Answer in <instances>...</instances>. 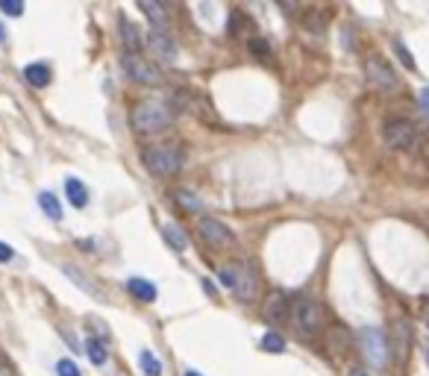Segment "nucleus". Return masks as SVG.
Instances as JSON below:
<instances>
[{
    "label": "nucleus",
    "mask_w": 429,
    "mask_h": 376,
    "mask_svg": "<svg viewBox=\"0 0 429 376\" xmlns=\"http://www.w3.org/2000/svg\"><path fill=\"white\" fill-rule=\"evenodd\" d=\"M130 121L139 135H156L173 124V109H171V103L159 101V97H147V101L135 103Z\"/></svg>",
    "instance_id": "1"
},
{
    "label": "nucleus",
    "mask_w": 429,
    "mask_h": 376,
    "mask_svg": "<svg viewBox=\"0 0 429 376\" xmlns=\"http://www.w3.org/2000/svg\"><path fill=\"white\" fill-rule=\"evenodd\" d=\"M183 159H185L183 147L173 142H159L144 150V168L153 176H173L183 168Z\"/></svg>",
    "instance_id": "2"
},
{
    "label": "nucleus",
    "mask_w": 429,
    "mask_h": 376,
    "mask_svg": "<svg viewBox=\"0 0 429 376\" xmlns=\"http://www.w3.org/2000/svg\"><path fill=\"white\" fill-rule=\"evenodd\" d=\"M291 321H294L297 332L303 338H315L324 329V306L311 297H300V300L291 306Z\"/></svg>",
    "instance_id": "3"
},
{
    "label": "nucleus",
    "mask_w": 429,
    "mask_h": 376,
    "mask_svg": "<svg viewBox=\"0 0 429 376\" xmlns=\"http://www.w3.org/2000/svg\"><path fill=\"white\" fill-rule=\"evenodd\" d=\"M365 76H367V83L374 86L377 91H385V94H391L400 89V76L397 71L391 68V62H388L385 56L379 53H370L365 59Z\"/></svg>",
    "instance_id": "4"
},
{
    "label": "nucleus",
    "mask_w": 429,
    "mask_h": 376,
    "mask_svg": "<svg viewBox=\"0 0 429 376\" xmlns=\"http://www.w3.org/2000/svg\"><path fill=\"white\" fill-rule=\"evenodd\" d=\"M359 344H362V353H365V359L374 365L377 370H382L388 362H391V344H388V338H385V332L382 329H377V326H367V329H362L359 332Z\"/></svg>",
    "instance_id": "5"
},
{
    "label": "nucleus",
    "mask_w": 429,
    "mask_h": 376,
    "mask_svg": "<svg viewBox=\"0 0 429 376\" xmlns=\"http://www.w3.org/2000/svg\"><path fill=\"white\" fill-rule=\"evenodd\" d=\"M218 280L224 283V288H229L239 300H253L256 294V280L244 265H221L218 268Z\"/></svg>",
    "instance_id": "6"
},
{
    "label": "nucleus",
    "mask_w": 429,
    "mask_h": 376,
    "mask_svg": "<svg viewBox=\"0 0 429 376\" xmlns=\"http://www.w3.org/2000/svg\"><path fill=\"white\" fill-rule=\"evenodd\" d=\"M418 127L412 121H403V118H397V121H388L382 127V142L391 147V150H415L418 147Z\"/></svg>",
    "instance_id": "7"
},
{
    "label": "nucleus",
    "mask_w": 429,
    "mask_h": 376,
    "mask_svg": "<svg viewBox=\"0 0 429 376\" xmlns=\"http://www.w3.org/2000/svg\"><path fill=\"white\" fill-rule=\"evenodd\" d=\"M121 65H124V74L139 86H159L162 83V74L156 71V65H150L142 53H124Z\"/></svg>",
    "instance_id": "8"
},
{
    "label": "nucleus",
    "mask_w": 429,
    "mask_h": 376,
    "mask_svg": "<svg viewBox=\"0 0 429 376\" xmlns=\"http://www.w3.org/2000/svg\"><path fill=\"white\" fill-rule=\"evenodd\" d=\"M200 239L212 247V250H229L232 244H236V235H232V229L227 224H221L218 217H200Z\"/></svg>",
    "instance_id": "9"
},
{
    "label": "nucleus",
    "mask_w": 429,
    "mask_h": 376,
    "mask_svg": "<svg viewBox=\"0 0 429 376\" xmlns=\"http://www.w3.org/2000/svg\"><path fill=\"white\" fill-rule=\"evenodd\" d=\"M147 47L153 56H159L162 62H177V42L165 33V30H150L147 33Z\"/></svg>",
    "instance_id": "10"
},
{
    "label": "nucleus",
    "mask_w": 429,
    "mask_h": 376,
    "mask_svg": "<svg viewBox=\"0 0 429 376\" xmlns=\"http://www.w3.org/2000/svg\"><path fill=\"white\" fill-rule=\"evenodd\" d=\"M288 314H291V300L282 291H270L268 294V303H265V318L274 326H280V324H285Z\"/></svg>",
    "instance_id": "11"
},
{
    "label": "nucleus",
    "mask_w": 429,
    "mask_h": 376,
    "mask_svg": "<svg viewBox=\"0 0 429 376\" xmlns=\"http://www.w3.org/2000/svg\"><path fill=\"white\" fill-rule=\"evenodd\" d=\"M118 35H121V45L127 47V53H142V35L130 18H121L118 21Z\"/></svg>",
    "instance_id": "12"
},
{
    "label": "nucleus",
    "mask_w": 429,
    "mask_h": 376,
    "mask_svg": "<svg viewBox=\"0 0 429 376\" xmlns=\"http://www.w3.org/2000/svg\"><path fill=\"white\" fill-rule=\"evenodd\" d=\"M139 9L150 18L153 30H165L168 27V9L159 4V0H139Z\"/></svg>",
    "instance_id": "13"
},
{
    "label": "nucleus",
    "mask_w": 429,
    "mask_h": 376,
    "mask_svg": "<svg viewBox=\"0 0 429 376\" xmlns=\"http://www.w3.org/2000/svg\"><path fill=\"white\" fill-rule=\"evenodd\" d=\"M124 285H127V291L135 297V300H142V303H153V300H156V285H153L150 280H142V276H130Z\"/></svg>",
    "instance_id": "14"
},
{
    "label": "nucleus",
    "mask_w": 429,
    "mask_h": 376,
    "mask_svg": "<svg viewBox=\"0 0 429 376\" xmlns=\"http://www.w3.org/2000/svg\"><path fill=\"white\" fill-rule=\"evenodd\" d=\"M50 65H45V62H30L27 68H24V80L33 86V89H45V86H50Z\"/></svg>",
    "instance_id": "15"
},
{
    "label": "nucleus",
    "mask_w": 429,
    "mask_h": 376,
    "mask_svg": "<svg viewBox=\"0 0 429 376\" xmlns=\"http://www.w3.org/2000/svg\"><path fill=\"white\" fill-rule=\"evenodd\" d=\"M65 194H68V203L74 209H83L88 203V188L83 180H76V176H71V180H65Z\"/></svg>",
    "instance_id": "16"
},
{
    "label": "nucleus",
    "mask_w": 429,
    "mask_h": 376,
    "mask_svg": "<svg viewBox=\"0 0 429 376\" xmlns=\"http://www.w3.org/2000/svg\"><path fill=\"white\" fill-rule=\"evenodd\" d=\"M408 344H412V332H408V324H406V321H397V324H394V347H391V353L397 355V359H406Z\"/></svg>",
    "instance_id": "17"
},
{
    "label": "nucleus",
    "mask_w": 429,
    "mask_h": 376,
    "mask_svg": "<svg viewBox=\"0 0 429 376\" xmlns=\"http://www.w3.org/2000/svg\"><path fill=\"white\" fill-rule=\"evenodd\" d=\"M38 206L45 209V215L50 217V221H62V203L56 200V194L42 191V194H38Z\"/></svg>",
    "instance_id": "18"
},
{
    "label": "nucleus",
    "mask_w": 429,
    "mask_h": 376,
    "mask_svg": "<svg viewBox=\"0 0 429 376\" xmlns=\"http://www.w3.org/2000/svg\"><path fill=\"white\" fill-rule=\"evenodd\" d=\"M86 355L91 359V365H106V359H109V350H106V344L101 341V338H88L86 341Z\"/></svg>",
    "instance_id": "19"
},
{
    "label": "nucleus",
    "mask_w": 429,
    "mask_h": 376,
    "mask_svg": "<svg viewBox=\"0 0 429 376\" xmlns=\"http://www.w3.org/2000/svg\"><path fill=\"white\" fill-rule=\"evenodd\" d=\"M165 241L173 247V250H185L188 247V239H185V232H183V227H177V224H165Z\"/></svg>",
    "instance_id": "20"
},
{
    "label": "nucleus",
    "mask_w": 429,
    "mask_h": 376,
    "mask_svg": "<svg viewBox=\"0 0 429 376\" xmlns=\"http://www.w3.org/2000/svg\"><path fill=\"white\" fill-rule=\"evenodd\" d=\"M139 365H142L144 376H162V362L156 359V353H153V350H142Z\"/></svg>",
    "instance_id": "21"
},
{
    "label": "nucleus",
    "mask_w": 429,
    "mask_h": 376,
    "mask_svg": "<svg viewBox=\"0 0 429 376\" xmlns=\"http://www.w3.org/2000/svg\"><path fill=\"white\" fill-rule=\"evenodd\" d=\"M262 350H268V353H282V350H285V338H282L280 332L268 329V332L262 335Z\"/></svg>",
    "instance_id": "22"
},
{
    "label": "nucleus",
    "mask_w": 429,
    "mask_h": 376,
    "mask_svg": "<svg viewBox=\"0 0 429 376\" xmlns=\"http://www.w3.org/2000/svg\"><path fill=\"white\" fill-rule=\"evenodd\" d=\"M173 200H177L185 212H200V200L194 194H188L185 188H180V191H173Z\"/></svg>",
    "instance_id": "23"
},
{
    "label": "nucleus",
    "mask_w": 429,
    "mask_h": 376,
    "mask_svg": "<svg viewBox=\"0 0 429 376\" xmlns=\"http://www.w3.org/2000/svg\"><path fill=\"white\" fill-rule=\"evenodd\" d=\"M56 373H59V376H83L80 368H76L71 359H59V362H56Z\"/></svg>",
    "instance_id": "24"
},
{
    "label": "nucleus",
    "mask_w": 429,
    "mask_h": 376,
    "mask_svg": "<svg viewBox=\"0 0 429 376\" xmlns=\"http://www.w3.org/2000/svg\"><path fill=\"white\" fill-rule=\"evenodd\" d=\"M0 9H4L6 15H24V4H21V0H0Z\"/></svg>",
    "instance_id": "25"
},
{
    "label": "nucleus",
    "mask_w": 429,
    "mask_h": 376,
    "mask_svg": "<svg viewBox=\"0 0 429 376\" xmlns=\"http://www.w3.org/2000/svg\"><path fill=\"white\" fill-rule=\"evenodd\" d=\"M394 53H397V56L403 59V65H406L408 71H418V65H415V59H412V53H408V50H406V47L400 45V42H394Z\"/></svg>",
    "instance_id": "26"
},
{
    "label": "nucleus",
    "mask_w": 429,
    "mask_h": 376,
    "mask_svg": "<svg viewBox=\"0 0 429 376\" xmlns=\"http://www.w3.org/2000/svg\"><path fill=\"white\" fill-rule=\"evenodd\" d=\"M250 50L256 56H268L270 53V45L265 42V38H250Z\"/></svg>",
    "instance_id": "27"
},
{
    "label": "nucleus",
    "mask_w": 429,
    "mask_h": 376,
    "mask_svg": "<svg viewBox=\"0 0 429 376\" xmlns=\"http://www.w3.org/2000/svg\"><path fill=\"white\" fill-rule=\"evenodd\" d=\"M12 259H15V250H12L9 244L0 241V265H6V262H12Z\"/></svg>",
    "instance_id": "28"
},
{
    "label": "nucleus",
    "mask_w": 429,
    "mask_h": 376,
    "mask_svg": "<svg viewBox=\"0 0 429 376\" xmlns=\"http://www.w3.org/2000/svg\"><path fill=\"white\" fill-rule=\"evenodd\" d=\"M421 109L429 115V89H423V91H421Z\"/></svg>",
    "instance_id": "29"
},
{
    "label": "nucleus",
    "mask_w": 429,
    "mask_h": 376,
    "mask_svg": "<svg viewBox=\"0 0 429 376\" xmlns=\"http://www.w3.org/2000/svg\"><path fill=\"white\" fill-rule=\"evenodd\" d=\"M0 376H18V373H15V370H12L6 362H0Z\"/></svg>",
    "instance_id": "30"
},
{
    "label": "nucleus",
    "mask_w": 429,
    "mask_h": 376,
    "mask_svg": "<svg viewBox=\"0 0 429 376\" xmlns=\"http://www.w3.org/2000/svg\"><path fill=\"white\" fill-rule=\"evenodd\" d=\"M4 42H6V27L0 24V45H4Z\"/></svg>",
    "instance_id": "31"
},
{
    "label": "nucleus",
    "mask_w": 429,
    "mask_h": 376,
    "mask_svg": "<svg viewBox=\"0 0 429 376\" xmlns=\"http://www.w3.org/2000/svg\"><path fill=\"white\" fill-rule=\"evenodd\" d=\"M185 376H203L200 370H185Z\"/></svg>",
    "instance_id": "32"
},
{
    "label": "nucleus",
    "mask_w": 429,
    "mask_h": 376,
    "mask_svg": "<svg viewBox=\"0 0 429 376\" xmlns=\"http://www.w3.org/2000/svg\"><path fill=\"white\" fill-rule=\"evenodd\" d=\"M350 376H365V373L362 370H350Z\"/></svg>",
    "instance_id": "33"
},
{
    "label": "nucleus",
    "mask_w": 429,
    "mask_h": 376,
    "mask_svg": "<svg viewBox=\"0 0 429 376\" xmlns=\"http://www.w3.org/2000/svg\"><path fill=\"white\" fill-rule=\"evenodd\" d=\"M426 365H429V350H426Z\"/></svg>",
    "instance_id": "34"
},
{
    "label": "nucleus",
    "mask_w": 429,
    "mask_h": 376,
    "mask_svg": "<svg viewBox=\"0 0 429 376\" xmlns=\"http://www.w3.org/2000/svg\"><path fill=\"white\" fill-rule=\"evenodd\" d=\"M426 326H429V321H426Z\"/></svg>",
    "instance_id": "35"
}]
</instances>
